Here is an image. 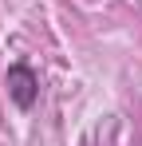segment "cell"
Wrapping results in <instances>:
<instances>
[{
	"label": "cell",
	"instance_id": "1",
	"mask_svg": "<svg viewBox=\"0 0 142 146\" xmlns=\"http://www.w3.org/2000/svg\"><path fill=\"white\" fill-rule=\"evenodd\" d=\"M8 95L20 111H32L36 99H40V75L32 71L28 63H12L8 67Z\"/></svg>",
	"mask_w": 142,
	"mask_h": 146
}]
</instances>
